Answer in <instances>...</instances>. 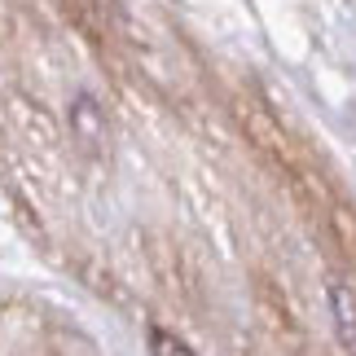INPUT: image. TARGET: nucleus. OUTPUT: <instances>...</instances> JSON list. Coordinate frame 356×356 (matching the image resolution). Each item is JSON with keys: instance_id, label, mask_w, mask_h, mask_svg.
<instances>
[{"instance_id": "obj_3", "label": "nucleus", "mask_w": 356, "mask_h": 356, "mask_svg": "<svg viewBox=\"0 0 356 356\" xmlns=\"http://www.w3.org/2000/svg\"><path fill=\"white\" fill-rule=\"evenodd\" d=\"M149 356H198V352L189 348L185 339H176L172 330L154 325V330H149Z\"/></svg>"}, {"instance_id": "obj_2", "label": "nucleus", "mask_w": 356, "mask_h": 356, "mask_svg": "<svg viewBox=\"0 0 356 356\" xmlns=\"http://www.w3.org/2000/svg\"><path fill=\"white\" fill-rule=\"evenodd\" d=\"M71 132L84 149L106 145V115H102V106H97L92 92H75L71 97Z\"/></svg>"}, {"instance_id": "obj_1", "label": "nucleus", "mask_w": 356, "mask_h": 356, "mask_svg": "<svg viewBox=\"0 0 356 356\" xmlns=\"http://www.w3.org/2000/svg\"><path fill=\"white\" fill-rule=\"evenodd\" d=\"M325 304H330V321H334V334L352 356H356V286L334 277L325 286Z\"/></svg>"}]
</instances>
